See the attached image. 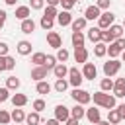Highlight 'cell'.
I'll return each instance as SVG.
<instances>
[{"mask_svg":"<svg viewBox=\"0 0 125 125\" xmlns=\"http://www.w3.org/2000/svg\"><path fill=\"white\" fill-rule=\"evenodd\" d=\"M98 125H111V123H109V121H100Z\"/></svg>","mask_w":125,"mask_h":125,"instance_id":"obj_55","label":"cell"},{"mask_svg":"<svg viewBox=\"0 0 125 125\" xmlns=\"http://www.w3.org/2000/svg\"><path fill=\"white\" fill-rule=\"evenodd\" d=\"M70 117H72V119H76V121H80L82 117H86V109H84V105L76 104V105L70 109Z\"/></svg>","mask_w":125,"mask_h":125,"instance_id":"obj_23","label":"cell"},{"mask_svg":"<svg viewBox=\"0 0 125 125\" xmlns=\"http://www.w3.org/2000/svg\"><path fill=\"white\" fill-rule=\"evenodd\" d=\"M86 39H88V41H92L94 45H96V43H100V41H102V29H100V27H90V29H88V33H86Z\"/></svg>","mask_w":125,"mask_h":125,"instance_id":"obj_16","label":"cell"},{"mask_svg":"<svg viewBox=\"0 0 125 125\" xmlns=\"http://www.w3.org/2000/svg\"><path fill=\"white\" fill-rule=\"evenodd\" d=\"M20 29H21V33L29 35V33H33V31H35V21H33L31 18H27V20H23V21H21Z\"/></svg>","mask_w":125,"mask_h":125,"instance_id":"obj_21","label":"cell"},{"mask_svg":"<svg viewBox=\"0 0 125 125\" xmlns=\"http://www.w3.org/2000/svg\"><path fill=\"white\" fill-rule=\"evenodd\" d=\"M39 25L45 29V31H51L53 29V25H55V20H51V18H45V16H41V21H39Z\"/></svg>","mask_w":125,"mask_h":125,"instance_id":"obj_37","label":"cell"},{"mask_svg":"<svg viewBox=\"0 0 125 125\" xmlns=\"http://www.w3.org/2000/svg\"><path fill=\"white\" fill-rule=\"evenodd\" d=\"M29 8L31 10H43L45 8V0H29Z\"/></svg>","mask_w":125,"mask_h":125,"instance_id":"obj_43","label":"cell"},{"mask_svg":"<svg viewBox=\"0 0 125 125\" xmlns=\"http://www.w3.org/2000/svg\"><path fill=\"white\" fill-rule=\"evenodd\" d=\"M115 41V37H113V33L109 31V29H102V43H105V45H109V43H113Z\"/></svg>","mask_w":125,"mask_h":125,"instance_id":"obj_39","label":"cell"},{"mask_svg":"<svg viewBox=\"0 0 125 125\" xmlns=\"http://www.w3.org/2000/svg\"><path fill=\"white\" fill-rule=\"evenodd\" d=\"M57 61L59 62H66L68 61V57H70V53H68V49H64V47H61V49H57Z\"/></svg>","mask_w":125,"mask_h":125,"instance_id":"obj_33","label":"cell"},{"mask_svg":"<svg viewBox=\"0 0 125 125\" xmlns=\"http://www.w3.org/2000/svg\"><path fill=\"white\" fill-rule=\"evenodd\" d=\"M47 43H49V47H53V49H61V47H62V39H61V35H59L57 31H49V33H47Z\"/></svg>","mask_w":125,"mask_h":125,"instance_id":"obj_9","label":"cell"},{"mask_svg":"<svg viewBox=\"0 0 125 125\" xmlns=\"http://www.w3.org/2000/svg\"><path fill=\"white\" fill-rule=\"evenodd\" d=\"M45 57H47L45 53H33V55H31V62H33L35 66H43V64H45Z\"/></svg>","mask_w":125,"mask_h":125,"instance_id":"obj_34","label":"cell"},{"mask_svg":"<svg viewBox=\"0 0 125 125\" xmlns=\"http://www.w3.org/2000/svg\"><path fill=\"white\" fill-rule=\"evenodd\" d=\"M39 123H41V117L37 111H31L25 115V125H39Z\"/></svg>","mask_w":125,"mask_h":125,"instance_id":"obj_31","label":"cell"},{"mask_svg":"<svg viewBox=\"0 0 125 125\" xmlns=\"http://www.w3.org/2000/svg\"><path fill=\"white\" fill-rule=\"evenodd\" d=\"M31 107H33V111L41 113V111H43V109L47 107V104H45V100H41V98H39V100H35V102L31 104Z\"/></svg>","mask_w":125,"mask_h":125,"instance_id":"obj_40","label":"cell"},{"mask_svg":"<svg viewBox=\"0 0 125 125\" xmlns=\"http://www.w3.org/2000/svg\"><path fill=\"white\" fill-rule=\"evenodd\" d=\"M86 119H88L92 125H98V123L102 121V113H100V109H98V107H88V109H86Z\"/></svg>","mask_w":125,"mask_h":125,"instance_id":"obj_11","label":"cell"},{"mask_svg":"<svg viewBox=\"0 0 125 125\" xmlns=\"http://www.w3.org/2000/svg\"><path fill=\"white\" fill-rule=\"evenodd\" d=\"M86 23H88V20H86L84 16H80V18H74V20H72L70 27H72V31H84V29H86Z\"/></svg>","mask_w":125,"mask_h":125,"instance_id":"obj_19","label":"cell"},{"mask_svg":"<svg viewBox=\"0 0 125 125\" xmlns=\"http://www.w3.org/2000/svg\"><path fill=\"white\" fill-rule=\"evenodd\" d=\"M70 41H72V45H74V47H84L86 35H84L82 31H72V35H70Z\"/></svg>","mask_w":125,"mask_h":125,"instance_id":"obj_22","label":"cell"},{"mask_svg":"<svg viewBox=\"0 0 125 125\" xmlns=\"http://www.w3.org/2000/svg\"><path fill=\"white\" fill-rule=\"evenodd\" d=\"M107 121H109L111 125H117V123L121 121V115H119L117 107H115V109H109V111H107Z\"/></svg>","mask_w":125,"mask_h":125,"instance_id":"obj_32","label":"cell"},{"mask_svg":"<svg viewBox=\"0 0 125 125\" xmlns=\"http://www.w3.org/2000/svg\"><path fill=\"white\" fill-rule=\"evenodd\" d=\"M4 2H6L8 6H16V2H18V0H4Z\"/></svg>","mask_w":125,"mask_h":125,"instance_id":"obj_54","label":"cell"},{"mask_svg":"<svg viewBox=\"0 0 125 125\" xmlns=\"http://www.w3.org/2000/svg\"><path fill=\"white\" fill-rule=\"evenodd\" d=\"M61 0H47V6H59Z\"/></svg>","mask_w":125,"mask_h":125,"instance_id":"obj_52","label":"cell"},{"mask_svg":"<svg viewBox=\"0 0 125 125\" xmlns=\"http://www.w3.org/2000/svg\"><path fill=\"white\" fill-rule=\"evenodd\" d=\"M14 66H16V59L14 57H0V72H4V70H14Z\"/></svg>","mask_w":125,"mask_h":125,"instance_id":"obj_15","label":"cell"},{"mask_svg":"<svg viewBox=\"0 0 125 125\" xmlns=\"http://www.w3.org/2000/svg\"><path fill=\"white\" fill-rule=\"evenodd\" d=\"M100 16H102V10L96 6V4H92V6H88L86 10H84V18L88 20V21H94V20H100Z\"/></svg>","mask_w":125,"mask_h":125,"instance_id":"obj_8","label":"cell"},{"mask_svg":"<svg viewBox=\"0 0 125 125\" xmlns=\"http://www.w3.org/2000/svg\"><path fill=\"white\" fill-rule=\"evenodd\" d=\"M35 90H37V94L45 96V94H49V92L53 90V86H51L47 80H41V82H37V84H35Z\"/></svg>","mask_w":125,"mask_h":125,"instance_id":"obj_25","label":"cell"},{"mask_svg":"<svg viewBox=\"0 0 125 125\" xmlns=\"http://www.w3.org/2000/svg\"><path fill=\"white\" fill-rule=\"evenodd\" d=\"M6 18H8L6 10H0V29H2V27H4V23H6Z\"/></svg>","mask_w":125,"mask_h":125,"instance_id":"obj_48","label":"cell"},{"mask_svg":"<svg viewBox=\"0 0 125 125\" xmlns=\"http://www.w3.org/2000/svg\"><path fill=\"white\" fill-rule=\"evenodd\" d=\"M117 111H119L121 121H123V119H125V104H119V105H117Z\"/></svg>","mask_w":125,"mask_h":125,"instance_id":"obj_49","label":"cell"},{"mask_svg":"<svg viewBox=\"0 0 125 125\" xmlns=\"http://www.w3.org/2000/svg\"><path fill=\"white\" fill-rule=\"evenodd\" d=\"M61 6H62V10L70 12V10L76 6V0H61Z\"/></svg>","mask_w":125,"mask_h":125,"instance_id":"obj_44","label":"cell"},{"mask_svg":"<svg viewBox=\"0 0 125 125\" xmlns=\"http://www.w3.org/2000/svg\"><path fill=\"white\" fill-rule=\"evenodd\" d=\"M121 53H123V49L117 45V41H113V43L107 45V55H109V59H117Z\"/></svg>","mask_w":125,"mask_h":125,"instance_id":"obj_24","label":"cell"},{"mask_svg":"<svg viewBox=\"0 0 125 125\" xmlns=\"http://www.w3.org/2000/svg\"><path fill=\"white\" fill-rule=\"evenodd\" d=\"M82 76L84 80H94L98 76V68L94 62H84V68H82Z\"/></svg>","mask_w":125,"mask_h":125,"instance_id":"obj_7","label":"cell"},{"mask_svg":"<svg viewBox=\"0 0 125 125\" xmlns=\"http://www.w3.org/2000/svg\"><path fill=\"white\" fill-rule=\"evenodd\" d=\"M16 51H18L21 57H27V55H31V41H25V39L18 41V47H16Z\"/></svg>","mask_w":125,"mask_h":125,"instance_id":"obj_17","label":"cell"},{"mask_svg":"<svg viewBox=\"0 0 125 125\" xmlns=\"http://www.w3.org/2000/svg\"><path fill=\"white\" fill-rule=\"evenodd\" d=\"M113 21H115V14L109 12V10H105V12H102V16L98 20V27L100 29H109L113 25Z\"/></svg>","mask_w":125,"mask_h":125,"instance_id":"obj_4","label":"cell"},{"mask_svg":"<svg viewBox=\"0 0 125 125\" xmlns=\"http://www.w3.org/2000/svg\"><path fill=\"white\" fill-rule=\"evenodd\" d=\"M45 125H61V121L53 117V119H47V123H45Z\"/></svg>","mask_w":125,"mask_h":125,"instance_id":"obj_51","label":"cell"},{"mask_svg":"<svg viewBox=\"0 0 125 125\" xmlns=\"http://www.w3.org/2000/svg\"><path fill=\"white\" fill-rule=\"evenodd\" d=\"M82 80H84V76H82V72H80L76 66L68 68V84H70V86H74V88H80Z\"/></svg>","mask_w":125,"mask_h":125,"instance_id":"obj_5","label":"cell"},{"mask_svg":"<svg viewBox=\"0 0 125 125\" xmlns=\"http://www.w3.org/2000/svg\"><path fill=\"white\" fill-rule=\"evenodd\" d=\"M123 29H125V20H123Z\"/></svg>","mask_w":125,"mask_h":125,"instance_id":"obj_57","label":"cell"},{"mask_svg":"<svg viewBox=\"0 0 125 125\" xmlns=\"http://www.w3.org/2000/svg\"><path fill=\"white\" fill-rule=\"evenodd\" d=\"M76 2H80V0H76Z\"/></svg>","mask_w":125,"mask_h":125,"instance_id":"obj_59","label":"cell"},{"mask_svg":"<svg viewBox=\"0 0 125 125\" xmlns=\"http://www.w3.org/2000/svg\"><path fill=\"white\" fill-rule=\"evenodd\" d=\"M43 16H45V18H51V20H57V16H59L57 6H47V8L43 10Z\"/></svg>","mask_w":125,"mask_h":125,"instance_id":"obj_36","label":"cell"},{"mask_svg":"<svg viewBox=\"0 0 125 125\" xmlns=\"http://www.w3.org/2000/svg\"><path fill=\"white\" fill-rule=\"evenodd\" d=\"M8 43L6 41H0V57H8Z\"/></svg>","mask_w":125,"mask_h":125,"instance_id":"obj_47","label":"cell"},{"mask_svg":"<svg viewBox=\"0 0 125 125\" xmlns=\"http://www.w3.org/2000/svg\"><path fill=\"white\" fill-rule=\"evenodd\" d=\"M10 100H12L14 107H23V105L27 104V96H25V94H14Z\"/></svg>","mask_w":125,"mask_h":125,"instance_id":"obj_26","label":"cell"},{"mask_svg":"<svg viewBox=\"0 0 125 125\" xmlns=\"http://www.w3.org/2000/svg\"><path fill=\"white\" fill-rule=\"evenodd\" d=\"M96 6H98L100 10H109V6H111V0H96Z\"/></svg>","mask_w":125,"mask_h":125,"instance_id":"obj_46","label":"cell"},{"mask_svg":"<svg viewBox=\"0 0 125 125\" xmlns=\"http://www.w3.org/2000/svg\"><path fill=\"white\" fill-rule=\"evenodd\" d=\"M121 59H123V62H125V51H123V53H121Z\"/></svg>","mask_w":125,"mask_h":125,"instance_id":"obj_56","label":"cell"},{"mask_svg":"<svg viewBox=\"0 0 125 125\" xmlns=\"http://www.w3.org/2000/svg\"><path fill=\"white\" fill-rule=\"evenodd\" d=\"M119 70H121V61H119V59H109L107 62H104V74H105L107 78L115 76Z\"/></svg>","mask_w":125,"mask_h":125,"instance_id":"obj_2","label":"cell"},{"mask_svg":"<svg viewBox=\"0 0 125 125\" xmlns=\"http://www.w3.org/2000/svg\"><path fill=\"white\" fill-rule=\"evenodd\" d=\"M12 121H16V125H18V123H23V121H25V111L20 109V107H16V109L12 111Z\"/></svg>","mask_w":125,"mask_h":125,"instance_id":"obj_30","label":"cell"},{"mask_svg":"<svg viewBox=\"0 0 125 125\" xmlns=\"http://www.w3.org/2000/svg\"><path fill=\"white\" fill-rule=\"evenodd\" d=\"M70 96H72V100H74L76 104H80V105H86V104L92 102V94L86 92V90H82V88H74Z\"/></svg>","mask_w":125,"mask_h":125,"instance_id":"obj_3","label":"cell"},{"mask_svg":"<svg viewBox=\"0 0 125 125\" xmlns=\"http://www.w3.org/2000/svg\"><path fill=\"white\" fill-rule=\"evenodd\" d=\"M94 55H96L98 59L105 57V55H107V45H105V43H102V41H100V43H96V45H94Z\"/></svg>","mask_w":125,"mask_h":125,"instance_id":"obj_27","label":"cell"},{"mask_svg":"<svg viewBox=\"0 0 125 125\" xmlns=\"http://www.w3.org/2000/svg\"><path fill=\"white\" fill-rule=\"evenodd\" d=\"M18 125H25V123H18Z\"/></svg>","mask_w":125,"mask_h":125,"instance_id":"obj_58","label":"cell"},{"mask_svg":"<svg viewBox=\"0 0 125 125\" xmlns=\"http://www.w3.org/2000/svg\"><path fill=\"white\" fill-rule=\"evenodd\" d=\"M92 100H94V104H96L98 107H105L107 111L117 107V105H115V96H109L107 92H102V90H100V92H94Z\"/></svg>","mask_w":125,"mask_h":125,"instance_id":"obj_1","label":"cell"},{"mask_svg":"<svg viewBox=\"0 0 125 125\" xmlns=\"http://www.w3.org/2000/svg\"><path fill=\"white\" fill-rule=\"evenodd\" d=\"M88 57H90V53H88V49L86 47H74V61L76 62H88Z\"/></svg>","mask_w":125,"mask_h":125,"instance_id":"obj_12","label":"cell"},{"mask_svg":"<svg viewBox=\"0 0 125 125\" xmlns=\"http://www.w3.org/2000/svg\"><path fill=\"white\" fill-rule=\"evenodd\" d=\"M6 88H8V90H18V88H20V78L8 76V78H6Z\"/></svg>","mask_w":125,"mask_h":125,"instance_id":"obj_38","label":"cell"},{"mask_svg":"<svg viewBox=\"0 0 125 125\" xmlns=\"http://www.w3.org/2000/svg\"><path fill=\"white\" fill-rule=\"evenodd\" d=\"M12 96H10V90L4 86V88H0V104H4L6 100H10Z\"/></svg>","mask_w":125,"mask_h":125,"instance_id":"obj_45","label":"cell"},{"mask_svg":"<svg viewBox=\"0 0 125 125\" xmlns=\"http://www.w3.org/2000/svg\"><path fill=\"white\" fill-rule=\"evenodd\" d=\"M100 90H102V92H107V94H109V92H113V80H111V78H107V76H105V78H102V80H100Z\"/></svg>","mask_w":125,"mask_h":125,"instance_id":"obj_28","label":"cell"},{"mask_svg":"<svg viewBox=\"0 0 125 125\" xmlns=\"http://www.w3.org/2000/svg\"><path fill=\"white\" fill-rule=\"evenodd\" d=\"M47 74H49V70H47L45 66H33V68H31V80H35V82L45 80Z\"/></svg>","mask_w":125,"mask_h":125,"instance_id":"obj_10","label":"cell"},{"mask_svg":"<svg viewBox=\"0 0 125 125\" xmlns=\"http://www.w3.org/2000/svg\"><path fill=\"white\" fill-rule=\"evenodd\" d=\"M66 88H68V80H64V78H59V80L55 82V86H53V90L59 92V94H64Z\"/></svg>","mask_w":125,"mask_h":125,"instance_id":"obj_29","label":"cell"},{"mask_svg":"<svg viewBox=\"0 0 125 125\" xmlns=\"http://www.w3.org/2000/svg\"><path fill=\"white\" fill-rule=\"evenodd\" d=\"M115 41H117V45H119V47L125 51V37H119V39H115Z\"/></svg>","mask_w":125,"mask_h":125,"instance_id":"obj_50","label":"cell"},{"mask_svg":"<svg viewBox=\"0 0 125 125\" xmlns=\"http://www.w3.org/2000/svg\"><path fill=\"white\" fill-rule=\"evenodd\" d=\"M109 31L113 33L115 39H119V37H123V31H125V29H123V25H115V23H113V25L109 27Z\"/></svg>","mask_w":125,"mask_h":125,"instance_id":"obj_41","label":"cell"},{"mask_svg":"<svg viewBox=\"0 0 125 125\" xmlns=\"http://www.w3.org/2000/svg\"><path fill=\"white\" fill-rule=\"evenodd\" d=\"M14 16H16L20 21H23V20H27V18L31 16V8H29V6H18Z\"/></svg>","mask_w":125,"mask_h":125,"instance_id":"obj_18","label":"cell"},{"mask_svg":"<svg viewBox=\"0 0 125 125\" xmlns=\"http://www.w3.org/2000/svg\"><path fill=\"white\" fill-rule=\"evenodd\" d=\"M55 119H59L61 123H66V121L70 119V109H68L66 105L59 104V105L55 107Z\"/></svg>","mask_w":125,"mask_h":125,"instance_id":"obj_6","label":"cell"},{"mask_svg":"<svg viewBox=\"0 0 125 125\" xmlns=\"http://www.w3.org/2000/svg\"><path fill=\"white\" fill-rule=\"evenodd\" d=\"M72 20H74V18L70 16V12L62 10V12H59V16H57V20H55V21H57L61 27H64V25H70V23H72Z\"/></svg>","mask_w":125,"mask_h":125,"instance_id":"obj_13","label":"cell"},{"mask_svg":"<svg viewBox=\"0 0 125 125\" xmlns=\"http://www.w3.org/2000/svg\"><path fill=\"white\" fill-rule=\"evenodd\" d=\"M53 74H55L57 80H59V78H66V76H68V66H66L64 62H59V64L53 68Z\"/></svg>","mask_w":125,"mask_h":125,"instance_id":"obj_20","label":"cell"},{"mask_svg":"<svg viewBox=\"0 0 125 125\" xmlns=\"http://www.w3.org/2000/svg\"><path fill=\"white\" fill-rule=\"evenodd\" d=\"M113 96L115 98H125V78H117L113 82Z\"/></svg>","mask_w":125,"mask_h":125,"instance_id":"obj_14","label":"cell"},{"mask_svg":"<svg viewBox=\"0 0 125 125\" xmlns=\"http://www.w3.org/2000/svg\"><path fill=\"white\" fill-rule=\"evenodd\" d=\"M12 121V113H8L6 109H0V125H8Z\"/></svg>","mask_w":125,"mask_h":125,"instance_id":"obj_42","label":"cell"},{"mask_svg":"<svg viewBox=\"0 0 125 125\" xmlns=\"http://www.w3.org/2000/svg\"><path fill=\"white\" fill-rule=\"evenodd\" d=\"M64 125H78V121H76V119H72V117H70V119H68V121H66V123H64Z\"/></svg>","mask_w":125,"mask_h":125,"instance_id":"obj_53","label":"cell"},{"mask_svg":"<svg viewBox=\"0 0 125 125\" xmlns=\"http://www.w3.org/2000/svg\"><path fill=\"white\" fill-rule=\"evenodd\" d=\"M57 64H59V61H57L55 55H47V57H45V64H43V66H45L47 70H53Z\"/></svg>","mask_w":125,"mask_h":125,"instance_id":"obj_35","label":"cell"}]
</instances>
